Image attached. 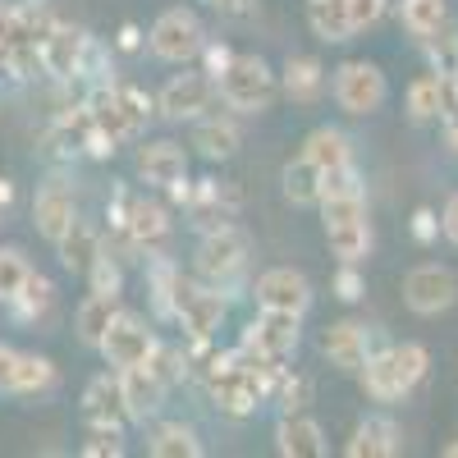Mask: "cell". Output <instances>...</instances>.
<instances>
[{
  "mask_svg": "<svg viewBox=\"0 0 458 458\" xmlns=\"http://www.w3.org/2000/svg\"><path fill=\"white\" fill-rule=\"evenodd\" d=\"M28 271H32V266H28V257L19 248H0V302H10L23 289Z\"/></svg>",
  "mask_w": 458,
  "mask_h": 458,
  "instance_id": "38",
  "label": "cell"
},
{
  "mask_svg": "<svg viewBox=\"0 0 458 458\" xmlns=\"http://www.w3.org/2000/svg\"><path fill=\"white\" fill-rule=\"evenodd\" d=\"M427 42V60H431V73H440V79H458V23L445 19L436 32L422 37Z\"/></svg>",
  "mask_w": 458,
  "mask_h": 458,
  "instance_id": "34",
  "label": "cell"
},
{
  "mask_svg": "<svg viewBox=\"0 0 458 458\" xmlns=\"http://www.w3.org/2000/svg\"><path fill=\"white\" fill-rule=\"evenodd\" d=\"M440 229H445V239H449V243H458V193L445 202V211H440Z\"/></svg>",
  "mask_w": 458,
  "mask_h": 458,
  "instance_id": "46",
  "label": "cell"
},
{
  "mask_svg": "<svg viewBox=\"0 0 458 458\" xmlns=\"http://www.w3.org/2000/svg\"><path fill=\"white\" fill-rule=\"evenodd\" d=\"M458 120V79H440V124Z\"/></svg>",
  "mask_w": 458,
  "mask_h": 458,
  "instance_id": "44",
  "label": "cell"
},
{
  "mask_svg": "<svg viewBox=\"0 0 458 458\" xmlns=\"http://www.w3.org/2000/svg\"><path fill=\"white\" fill-rule=\"evenodd\" d=\"M120 386H124V403H129V417H133V422H147V417L165 403V390H170L147 362L120 371Z\"/></svg>",
  "mask_w": 458,
  "mask_h": 458,
  "instance_id": "21",
  "label": "cell"
},
{
  "mask_svg": "<svg viewBox=\"0 0 458 458\" xmlns=\"http://www.w3.org/2000/svg\"><path fill=\"white\" fill-rule=\"evenodd\" d=\"M55 386V362L42 353L0 349V394H42Z\"/></svg>",
  "mask_w": 458,
  "mask_h": 458,
  "instance_id": "13",
  "label": "cell"
},
{
  "mask_svg": "<svg viewBox=\"0 0 458 458\" xmlns=\"http://www.w3.org/2000/svg\"><path fill=\"white\" fill-rule=\"evenodd\" d=\"M114 42H120V51H138V47H142V28H138V23H124Z\"/></svg>",
  "mask_w": 458,
  "mask_h": 458,
  "instance_id": "47",
  "label": "cell"
},
{
  "mask_svg": "<svg viewBox=\"0 0 458 458\" xmlns=\"http://www.w3.org/2000/svg\"><path fill=\"white\" fill-rule=\"evenodd\" d=\"M83 51H88V32L73 28V23H51L42 32V69L51 79H79L83 69Z\"/></svg>",
  "mask_w": 458,
  "mask_h": 458,
  "instance_id": "14",
  "label": "cell"
},
{
  "mask_svg": "<svg viewBox=\"0 0 458 458\" xmlns=\"http://www.w3.org/2000/svg\"><path fill=\"white\" fill-rule=\"evenodd\" d=\"M367 293V280H362V271L353 261H339V271H335V298H344V302H358Z\"/></svg>",
  "mask_w": 458,
  "mask_h": 458,
  "instance_id": "41",
  "label": "cell"
},
{
  "mask_svg": "<svg viewBox=\"0 0 458 458\" xmlns=\"http://www.w3.org/2000/svg\"><path fill=\"white\" fill-rule=\"evenodd\" d=\"M243 142L239 124L234 120H220V114H202L198 129H193V147L202 151L207 161H225V157H234Z\"/></svg>",
  "mask_w": 458,
  "mask_h": 458,
  "instance_id": "27",
  "label": "cell"
},
{
  "mask_svg": "<svg viewBox=\"0 0 458 458\" xmlns=\"http://www.w3.org/2000/svg\"><path fill=\"white\" fill-rule=\"evenodd\" d=\"M308 23L321 42H349L358 32L349 19V0H308Z\"/></svg>",
  "mask_w": 458,
  "mask_h": 458,
  "instance_id": "28",
  "label": "cell"
},
{
  "mask_svg": "<svg viewBox=\"0 0 458 458\" xmlns=\"http://www.w3.org/2000/svg\"><path fill=\"white\" fill-rule=\"evenodd\" d=\"M427 367H431V353L422 344H394V349L371 353L367 367L358 371V380L376 403H394V399L417 390V380L427 376Z\"/></svg>",
  "mask_w": 458,
  "mask_h": 458,
  "instance_id": "1",
  "label": "cell"
},
{
  "mask_svg": "<svg viewBox=\"0 0 458 458\" xmlns=\"http://www.w3.org/2000/svg\"><path fill=\"white\" fill-rule=\"evenodd\" d=\"M97 349H101L106 367L129 371V367H142V362L151 358V349H157V335L147 330V321H142V317H133V312H124V308H120V317L110 321V330L101 335Z\"/></svg>",
  "mask_w": 458,
  "mask_h": 458,
  "instance_id": "10",
  "label": "cell"
},
{
  "mask_svg": "<svg viewBox=\"0 0 458 458\" xmlns=\"http://www.w3.org/2000/svg\"><path fill=\"white\" fill-rule=\"evenodd\" d=\"M147 367L157 371V376L165 380V386H174V380H183V376H188V358H183L179 349H161V344H157V349H151Z\"/></svg>",
  "mask_w": 458,
  "mask_h": 458,
  "instance_id": "39",
  "label": "cell"
},
{
  "mask_svg": "<svg viewBox=\"0 0 458 458\" xmlns=\"http://www.w3.org/2000/svg\"><path fill=\"white\" fill-rule=\"evenodd\" d=\"M73 220H79V202H73V188L64 179H51V183L37 188V198H32V225H37V234L55 243Z\"/></svg>",
  "mask_w": 458,
  "mask_h": 458,
  "instance_id": "16",
  "label": "cell"
},
{
  "mask_svg": "<svg viewBox=\"0 0 458 458\" xmlns=\"http://www.w3.org/2000/svg\"><path fill=\"white\" fill-rule=\"evenodd\" d=\"M216 79L207 69H193V73H174V79L161 88L157 97V110L165 120H202V114L216 106Z\"/></svg>",
  "mask_w": 458,
  "mask_h": 458,
  "instance_id": "11",
  "label": "cell"
},
{
  "mask_svg": "<svg viewBox=\"0 0 458 458\" xmlns=\"http://www.w3.org/2000/svg\"><path fill=\"white\" fill-rule=\"evenodd\" d=\"M138 174L151 183V188H174L188 179V151L170 138H157V142H147L138 147Z\"/></svg>",
  "mask_w": 458,
  "mask_h": 458,
  "instance_id": "18",
  "label": "cell"
},
{
  "mask_svg": "<svg viewBox=\"0 0 458 458\" xmlns=\"http://www.w3.org/2000/svg\"><path fill=\"white\" fill-rule=\"evenodd\" d=\"M83 417H88V427H120L129 422V403H124V386H120V371H106L97 380H88V390H83Z\"/></svg>",
  "mask_w": 458,
  "mask_h": 458,
  "instance_id": "17",
  "label": "cell"
},
{
  "mask_svg": "<svg viewBox=\"0 0 458 458\" xmlns=\"http://www.w3.org/2000/svg\"><path fill=\"white\" fill-rule=\"evenodd\" d=\"M120 229L138 248H157L170 234V207L157 202V198H129L124 202V216H120Z\"/></svg>",
  "mask_w": 458,
  "mask_h": 458,
  "instance_id": "19",
  "label": "cell"
},
{
  "mask_svg": "<svg viewBox=\"0 0 458 458\" xmlns=\"http://www.w3.org/2000/svg\"><path fill=\"white\" fill-rule=\"evenodd\" d=\"M344 454L349 458H394V454H403V431L390 417H367V422H358L353 440L344 445Z\"/></svg>",
  "mask_w": 458,
  "mask_h": 458,
  "instance_id": "23",
  "label": "cell"
},
{
  "mask_svg": "<svg viewBox=\"0 0 458 458\" xmlns=\"http://www.w3.org/2000/svg\"><path fill=\"white\" fill-rule=\"evenodd\" d=\"M403 302L417 317H440L458 302V276L440 261H422L403 276Z\"/></svg>",
  "mask_w": 458,
  "mask_h": 458,
  "instance_id": "9",
  "label": "cell"
},
{
  "mask_svg": "<svg viewBox=\"0 0 458 458\" xmlns=\"http://www.w3.org/2000/svg\"><path fill=\"white\" fill-rule=\"evenodd\" d=\"M445 138H449V151L458 157V120H454V124H445Z\"/></svg>",
  "mask_w": 458,
  "mask_h": 458,
  "instance_id": "49",
  "label": "cell"
},
{
  "mask_svg": "<svg viewBox=\"0 0 458 458\" xmlns=\"http://www.w3.org/2000/svg\"><path fill=\"white\" fill-rule=\"evenodd\" d=\"M147 47H151V55L165 60V64H188V60H198V55H202V47H207L202 19H198L193 10L174 5V10H165L157 23H151Z\"/></svg>",
  "mask_w": 458,
  "mask_h": 458,
  "instance_id": "4",
  "label": "cell"
},
{
  "mask_svg": "<svg viewBox=\"0 0 458 458\" xmlns=\"http://www.w3.org/2000/svg\"><path fill=\"white\" fill-rule=\"evenodd\" d=\"M83 454L88 458H106V454L120 458L124 454V431L120 427H92V440L83 445Z\"/></svg>",
  "mask_w": 458,
  "mask_h": 458,
  "instance_id": "40",
  "label": "cell"
},
{
  "mask_svg": "<svg viewBox=\"0 0 458 458\" xmlns=\"http://www.w3.org/2000/svg\"><path fill=\"white\" fill-rule=\"evenodd\" d=\"M55 302V284L47 280V276H37V271H28V280H23V289L5 302V308L19 317V321H37V317H47V308Z\"/></svg>",
  "mask_w": 458,
  "mask_h": 458,
  "instance_id": "33",
  "label": "cell"
},
{
  "mask_svg": "<svg viewBox=\"0 0 458 458\" xmlns=\"http://www.w3.org/2000/svg\"><path fill=\"white\" fill-rule=\"evenodd\" d=\"M321 353L330 358L335 371L358 376V371L367 367V358L376 353V349H371V330H367L362 321H335V326H326V335H321Z\"/></svg>",
  "mask_w": 458,
  "mask_h": 458,
  "instance_id": "15",
  "label": "cell"
},
{
  "mask_svg": "<svg viewBox=\"0 0 458 458\" xmlns=\"http://www.w3.org/2000/svg\"><path fill=\"white\" fill-rule=\"evenodd\" d=\"M436 234H440L436 211H431V207H417V211H412V239H417V243H431Z\"/></svg>",
  "mask_w": 458,
  "mask_h": 458,
  "instance_id": "43",
  "label": "cell"
},
{
  "mask_svg": "<svg viewBox=\"0 0 458 458\" xmlns=\"http://www.w3.org/2000/svg\"><path fill=\"white\" fill-rule=\"evenodd\" d=\"M243 261H248V239H243V229L239 225H211L207 234H202V243H198V257H193V266H198V276L207 280V284H229L239 271H243Z\"/></svg>",
  "mask_w": 458,
  "mask_h": 458,
  "instance_id": "5",
  "label": "cell"
},
{
  "mask_svg": "<svg viewBox=\"0 0 458 458\" xmlns=\"http://www.w3.org/2000/svg\"><path fill=\"white\" fill-rule=\"evenodd\" d=\"M170 317L183 326V335L193 344H207L220 330V321H225V298L216 289H198V284H188L179 276L174 293H170Z\"/></svg>",
  "mask_w": 458,
  "mask_h": 458,
  "instance_id": "7",
  "label": "cell"
},
{
  "mask_svg": "<svg viewBox=\"0 0 458 458\" xmlns=\"http://www.w3.org/2000/svg\"><path fill=\"white\" fill-rule=\"evenodd\" d=\"M321 170L308 161V157H293L289 165H284V174H280V183H284V198L293 202V207H317L321 202Z\"/></svg>",
  "mask_w": 458,
  "mask_h": 458,
  "instance_id": "31",
  "label": "cell"
},
{
  "mask_svg": "<svg viewBox=\"0 0 458 458\" xmlns=\"http://www.w3.org/2000/svg\"><path fill=\"white\" fill-rule=\"evenodd\" d=\"M55 252H60V266L64 271H73V276H88V266L97 261V252H101V234L92 225H83V220H73L64 234L55 239Z\"/></svg>",
  "mask_w": 458,
  "mask_h": 458,
  "instance_id": "25",
  "label": "cell"
},
{
  "mask_svg": "<svg viewBox=\"0 0 458 458\" xmlns=\"http://www.w3.org/2000/svg\"><path fill=\"white\" fill-rule=\"evenodd\" d=\"M449 19V0H399V23L412 37H427Z\"/></svg>",
  "mask_w": 458,
  "mask_h": 458,
  "instance_id": "36",
  "label": "cell"
},
{
  "mask_svg": "<svg viewBox=\"0 0 458 458\" xmlns=\"http://www.w3.org/2000/svg\"><path fill=\"white\" fill-rule=\"evenodd\" d=\"M216 92H220V101L229 110L257 114V110H266L276 101V73H271V64H266L261 55H234L220 69Z\"/></svg>",
  "mask_w": 458,
  "mask_h": 458,
  "instance_id": "3",
  "label": "cell"
},
{
  "mask_svg": "<svg viewBox=\"0 0 458 458\" xmlns=\"http://www.w3.org/2000/svg\"><path fill=\"white\" fill-rule=\"evenodd\" d=\"M88 138H92V114L88 106L79 114H60V120L42 133V147H47V157L55 161H73V157H88Z\"/></svg>",
  "mask_w": 458,
  "mask_h": 458,
  "instance_id": "20",
  "label": "cell"
},
{
  "mask_svg": "<svg viewBox=\"0 0 458 458\" xmlns=\"http://www.w3.org/2000/svg\"><path fill=\"white\" fill-rule=\"evenodd\" d=\"M335 101L344 114H376L386 106L390 88H386V73H380L371 60H344L335 69V83H330Z\"/></svg>",
  "mask_w": 458,
  "mask_h": 458,
  "instance_id": "6",
  "label": "cell"
},
{
  "mask_svg": "<svg viewBox=\"0 0 458 458\" xmlns=\"http://www.w3.org/2000/svg\"><path fill=\"white\" fill-rule=\"evenodd\" d=\"M321 88H326L321 60H312V55H289V64H284V92H289V101H317Z\"/></svg>",
  "mask_w": 458,
  "mask_h": 458,
  "instance_id": "32",
  "label": "cell"
},
{
  "mask_svg": "<svg viewBox=\"0 0 458 458\" xmlns=\"http://www.w3.org/2000/svg\"><path fill=\"white\" fill-rule=\"evenodd\" d=\"M298 335H302V317L298 312H271V308H261V317L243 330L239 349L252 353V358H261V362H284L298 349Z\"/></svg>",
  "mask_w": 458,
  "mask_h": 458,
  "instance_id": "8",
  "label": "cell"
},
{
  "mask_svg": "<svg viewBox=\"0 0 458 458\" xmlns=\"http://www.w3.org/2000/svg\"><path fill=\"white\" fill-rule=\"evenodd\" d=\"M151 110H157V101H151L142 88H129V83H101L88 101V114H92V129L106 133L114 147L138 138L151 120Z\"/></svg>",
  "mask_w": 458,
  "mask_h": 458,
  "instance_id": "2",
  "label": "cell"
},
{
  "mask_svg": "<svg viewBox=\"0 0 458 458\" xmlns=\"http://www.w3.org/2000/svg\"><path fill=\"white\" fill-rule=\"evenodd\" d=\"M257 308H271V312H308L312 308V284L302 271L293 266H271V271L257 276Z\"/></svg>",
  "mask_w": 458,
  "mask_h": 458,
  "instance_id": "12",
  "label": "cell"
},
{
  "mask_svg": "<svg viewBox=\"0 0 458 458\" xmlns=\"http://www.w3.org/2000/svg\"><path fill=\"white\" fill-rule=\"evenodd\" d=\"M276 449L284 458H321L326 454V431L308 412H284L280 427H276Z\"/></svg>",
  "mask_w": 458,
  "mask_h": 458,
  "instance_id": "22",
  "label": "cell"
},
{
  "mask_svg": "<svg viewBox=\"0 0 458 458\" xmlns=\"http://www.w3.org/2000/svg\"><path fill=\"white\" fill-rule=\"evenodd\" d=\"M114 317H120V293H88L79 302V312H73V330H79L83 344H92V349H97Z\"/></svg>",
  "mask_w": 458,
  "mask_h": 458,
  "instance_id": "26",
  "label": "cell"
},
{
  "mask_svg": "<svg viewBox=\"0 0 458 458\" xmlns=\"http://www.w3.org/2000/svg\"><path fill=\"white\" fill-rule=\"evenodd\" d=\"M147 454L151 458H202V440L193 427L183 422H161L157 431L147 436Z\"/></svg>",
  "mask_w": 458,
  "mask_h": 458,
  "instance_id": "30",
  "label": "cell"
},
{
  "mask_svg": "<svg viewBox=\"0 0 458 458\" xmlns=\"http://www.w3.org/2000/svg\"><path fill=\"white\" fill-rule=\"evenodd\" d=\"M403 110H408V120H417V124L440 120V73H422V79H412L408 97H403Z\"/></svg>",
  "mask_w": 458,
  "mask_h": 458,
  "instance_id": "35",
  "label": "cell"
},
{
  "mask_svg": "<svg viewBox=\"0 0 458 458\" xmlns=\"http://www.w3.org/2000/svg\"><path fill=\"white\" fill-rule=\"evenodd\" d=\"M10 207H14V179H10V174H0V220L10 216Z\"/></svg>",
  "mask_w": 458,
  "mask_h": 458,
  "instance_id": "48",
  "label": "cell"
},
{
  "mask_svg": "<svg viewBox=\"0 0 458 458\" xmlns=\"http://www.w3.org/2000/svg\"><path fill=\"white\" fill-rule=\"evenodd\" d=\"M386 5H390V0H349V19H353V28L362 32V28L380 23V14H386Z\"/></svg>",
  "mask_w": 458,
  "mask_h": 458,
  "instance_id": "42",
  "label": "cell"
},
{
  "mask_svg": "<svg viewBox=\"0 0 458 458\" xmlns=\"http://www.w3.org/2000/svg\"><path fill=\"white\" fill-rule=\"evenodd\" d=\"M202 55H207V73H211V79H220V69L234 60V51H229V47H216V42H207Z\"/></svg>",
  "mask_w": 458,
  "mask_h": 458,
  "instance_id": "45",
  "label": "cell"
},
{
  "mask_svg": "<svg viewBox=\"0 0 458 458\" xmlns=\"http://www.w3.org/2000/svg\"><path fill=\"white\" fill-rule=\"evenodd\" d=\"M88 284H92V293H120V289H124V266H120V257H110V252L101 248L97 261L88 266Z\"/></svg>",
  "mask_w": 458,
  "mask_h": 458,
  "instance_id": "37",
  "label": "cell"
},
{
  "mask_svg": "<svg viewBox=\"0 0 458 458\" xmlns=\"http://www.w3.org/2000/svg\"><path fill=\"white\" fill-rule=\"evenodd\" d=\"M302 157H308L321 174H330V170H344V165H353V142H349V133L344 129H312L308 133V142H302Z\"/></svg>",
  "mask_w": 458,
  "mask_h": 458,
  "instance_id": "24",
  "label": "cell"
},
{
  "mask_svg": "<svg viewBox=\"0 0 458 458\" xmlns=\"http://www.w3.org/2000/svg\"><path fill=\"white\" fill-rule=\"evenodd\" d=\"M326 239H330V252H335L339 261L362 266V261L371 257V220H367V216H358V220L330 225V229H326Z\"/></svg>",
  "mask_w": 458,
  "mask_h": 458,
  "instance_id": "29",
  "label": "cell"
}]
</instances>
